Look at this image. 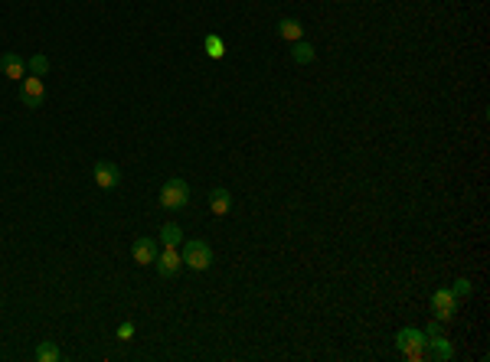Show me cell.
Returning a JSON list of instances; mask_svg holds the SVG:
<instances>
[{"label":"cell","instance_id":"16","mask_svg":"<svg viewBox=\"0 0 490 362\" xmlns=\"http://www.w3.org/2000/svg\"><path fill=\"white\" fill-rule=\"evenodd\" d=\"M59 359H63V352H59V346L52 339H43L37 346V362H59Z\"/></svg>","mask_w":490,"mask_h":362},{"label":"cell","instance_id":"11","mask_svg":"<svg viewBox=\"0 0 490 362\" xmlns=\"http://www.w3.org/2000/svg\"><path fill=\"white\" fill-rule=\"evenodd\" d=\"M229 209H232V193H229L226 187H216L213 196H210V213L213 215H229Z\"/></svg>","mask_w":490,"mask_h":362},{"label":"cell","instance_id":"17","mask_svg":"<svg viewBox=\"0 0 490 362\" xmlns=\"http://www.w3.org/2000/svg\"><path fill=\"white\" fill-rule=\"evenodd\" d=\"M26 72H30V75H39V78H43V75L50 72V59H46L43 52L30 56V63H26Z\"/></svg>","mask_w":490,"mask_h":362},{"label":"cell","instance_id":"15","mask_svg":"<svg viewBox=\"0 0 490 362\" xmlns=\"http://www.w3.org/2000/svg\"><path fill=\"white\" fill-rule=\"evenodd\" d=\"M314 46H311V43H304V39H298V43H294V50H291V59H294V63L298 65H307V63H314Z\"/></svg>","mask_w":490,"mask_h":362},{"label":"cell","instance_id":"1","mask_svg":"<svg viewBox=\"0 0 490 362\" xmlns=\"http://www.w3.org/2000/svg\"><path fill=\"white\" fill-rule=\"evenodd\" d=\"M425 343H428V337L422 333V330H415V326H405V330H399V333H396V339H392V346L402 352V359H409V362H425L428 359Z\"/></svg>","mask_w":490,"mask_h":362},{"label":"cell","instance_id":"10","mask_svg":"<svg viewBox=\"0 0 490 362\" xmlns=\"http://www.w3.org/2000/svg\"><path fill=\"white\" fill-rule=\"evenodd\" d=\"M0 69H3L7 78H17V82H23L26 78V63L17 56V52H3V56H0Z\"/></svg>","mask_w":490,"mask_h":362},{"label":"cell","instance_id":"6","mask_svg":"<svg viewBox=\"0 0 490 362\" xmlns=\"http://www.w3.org/2000/svg\"><path fill=\"white\" fill-rule=\"evenodd\" d=\"M92 176H95V187L114 189L118 183H121V167L112 163V160H99L95 167H92Z\"/></svg>","mask_w":490,"mask_h":362},{"label":"cell","instance_id":"4","mask_svg":"<svg viewBox=\"0 0 490 362\" xmlns=\"http://www.w3.org/2000/svg\"><path fill=\"white\" fill-rule=\"evenodd\" d=\"M454 313H458V297L451 294V288H441L431 294V317L441 323H451Z\"/></svg>","mask_w":490,"mask_h":362},{"label":"cell","instance_id":"7","mask_svg":"<svg viewBox=\"0 0 490 362\" xmlns=\"http://www.w3.org/2000/svg\"><path fill=\"white\" fill-rule=\"evenodd\" d=\"M131 258H134V264H141V268L154 264V258H157V242L147 238V235L134 238V245H131Z\"/></svg>","mask_w":490,"mask_h":362},{"label":"cell","instance_id":"9","mask_svg":"<svg viewBox=\"0 0 490 362\" xmlns=\"http://www.w3.org/2000/svg\"><path fill=\"white\" fill-rule=\"evenodd\" d=\"M425 352H428V359H435V362L454 359V346H451V339L448 337H428Z\"/></svg>","mask_w":490,"mask_h":362},{"label":"cell","instance_id":"8","mask_svg":"<svg viewBox=\"0 0 490 362\" xmlns=\"http://www.w3.org/2000/svg\"><path fill=\"white\" fill-rule=\"evenodd\" d=\"M154 264H157V275L161 277H174L176 271L183 268V258H180V251L176 248H163V251H157Z\"/></svg>","mask_w":490,"mask_h":362},{"label":"cell","instance_id":"5","mask_svg":"<svg viewBox=\"0 0 490 362\" xmlns=\"http://www.w3.org/2000/svg\"><path fill=\"white\" fill-rule=\"evenodd\" d=\"M20 101H23L26 108H39L46 101V85H43L39 75H26L23 82H20Z\"/></svg>","mask_w":490,"mask_h":362},{"label":"cell","instance_id":"3","mask_svg":"<svg viewBox=\"0 0 490 362\" xmlns=\"http://www.w3.org/2000/svg\"><path fill=\"white\" fill-rule=\"evenodd\" d=\"M180 258H183V264H187L190 271H210V264H213V248H210L203 238H187Z\"/></svg>","mask_w":490,"mask_h":362},{"label":"cell","instance_id":"18","mask_svg":"<svg viewBox=\"0 0 490 362\" xmlns=\"http://www.w3.org/2000/svg\"><path fill=\"white\" fill-rule=\"evenodd\" d=\"M471 290H474V284H471L467 277H458V281L451 284V294H454V297H471Z\"/></svg>","mask_w":490,"mask_h":362},{"label":"cell","instance_id":"13","mask_svg":"<svg viewBox=\"0 0 490 362\" xmlns=\"http://www.w3.org/2000/svg\"><path fill=\"white\" fill-rule=\"evenodd\" d=\"M278 36L288 39V43H298V39L304 36V26L301 20H294V17H285L281 23H278Z\"/></svg>","mask_w":490,"mask_h":362},{"label":"cell","instance_id":"19","mask_svg":"<svg viewBox=\"0 0 490 362\" xmlns=\"http://www.w3.org/2000/svg\"><path fill=\"white\" fill-rule=\"evenodd\" d=\"M422 333H425V337H445V323H441V320H435V317H431V323H428L425 330H422Z\"/></svg>","mask_w":490,"mask_h":362},{"label":"cell","instance_id":"20","mask_svg":"<svg viewBox=\"0 0 490 362\" xmlns=\"http://www.w3.org/2000/svg\"><path fill=\"white\" fill-rule=\"evenodd\" d=\"M118 339H121V343H127V339H134V323H131V320H125V323L118 326Z\"/></svg>","mask_w":490,"mask_h":362},{"label":"cell","instance_id":"12","mask_svg":"<svg viewBox=\"0 0 490 362\" xmlns=\"http://www.w3.org/2000/svg\"><path fill=\"white\" fill-rule=\"evenodd\" d=\"M157 242H161L163 248H180L183 245V228L174 222H167L161 225V232H157Z\"/></svg>","mask_w":490,"mask_h":362},{"label":"cell","instance_id":"2","mask_svg":"<svg viewBox=\"0 0 490 362\" xmlns=\"http://www.w3.org/2000/svg\"><path fill=\"white\" fill-rule=\"evenodd\" d=\"M157 200H161V206H163V209H170V213L183 209V206L190 202V183H187V180H180V176H170V180L161 187Z\"/></svg>","mask_w":490,"mask_h":362},{"label":"cell","instance_id":"14","mask_svg":"<svg viewBox=\"0 0 490 362\" xmlns=\"http://www.w3.org/2000/svg\"><path fill=\"white\" fill-rule=\"evenodd\" d=\"M203 50H206V56H210V59H216V63H219V59L226 56V43H223V36L210 33V36L203 39Z\"/></svg>","mask_w":490,"mask_h":362}]
</instances>
